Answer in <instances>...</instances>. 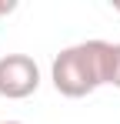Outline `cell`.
I'll return each mask as SVG.
<instances>
[{
    "label": "cell",
    "instance_id": "obj_5",
    "mask_svg": "<svg viewBox=\"0 0 120 124\" xmlns=\"http://www.w3.org/2000/svg\"><path fill=\"white\" fill-rule=\"evenodd\" d=\"M0 124H23V121H0Z\"/></svg>",
    "mask_w": 120,
    "mask_h": 124
},
{
    "label": "cell",
    "instance_id": "obj_3",
    "mask_svg": "<svg viewBox=\"0 0 120 124\" xmlns=\"http://www.w3.org/2000/svg\"><path fill=\"white\" fill-rule=\"evenodd\" d=\"M107 84L120 87V44H110L107 50Z\"/></svg>",
    "mask_w": 120,
    "mask_h": 124
},
{
    "label": "cell",
    "instance_id": "obj_1",
    "mask_svg": "<svg viewBox=\"0 0 120 124\" xmlns=\"http://www.w3.org/2000/svg\"><path fill=\"white\" fill-rule=\"evenodd\" d=\"M107 50L110 40H80L63 47L50 64L53 91L63 97H87L107 84Z\"/></svg>",
    "mask_w": 120,
    "mask_h": 124
},
{
    "label": "cell",
    "instance_id": "obj_2",
    "mask_svg": "<svg viewBox=\"0 0 120 124\" xmlns=\"http://www.w3.org/2000/svg\"><path fill=\"white\" fill-rule=\"evenodd\" d=\"M40 87V67L30 54H3L0 57V97L23 101L37 94Z\"/></svg>",
    "mask_w": 120,
    "mask_h": 124
},
{
    "label": "cell",
    "instance_id": "obj_4",
    "mask_svg": "<svg viewBox=\"0 0 120 124\" xmlns=\"http://www.w3.org/2000/svg\"><path fill=\"white\" fill-rule=\"evenodd\" d=\"M13 10H17V0H0V17L13 14Z\"/></svg>",
    "mask_w": 120,
    "mask_h": 124
}]
</instances>
